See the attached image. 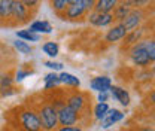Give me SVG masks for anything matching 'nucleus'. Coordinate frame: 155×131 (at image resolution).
<instances>
[{
	"label": "nucleus",
	"mask_w": 155,
	"mask_h": 131,
	"mask_svg": "<svg viewBox=\"0 0 155 131\" xmlns=\"http://www.w3.org/2000/svg\"><path fill=\"white\" fill-rule=\"evenodd\" d=\"M17 124L22 131H42L38 113L31 109H17Z\"/></svg>",
	"instance_id": "f257e3e1"
},
{
	"label": "nucleus",
	"mask_w": 155,
	"mask_h": 131,
	"mask_svg": "<svg viewBox=\"0 0 155 131\" xmlns=\"http://www.w3.org/2000/svg\"><path fill=\"white\" fill-rule=\"evenodd\" d=\"M36 113L40 119L42 131H54L58 127L57 109L52 106V103H43V106H40Z\"/></svg>",
	"instance_id": "f03ea898"
},
{
	"label": "nucleus",
	"mask_w": 155,
	"mask_h": 131,
	"mask_svg": "<svg viewBox=\"0 0 155 131\" xmlns=\"http://www.w3.org/2000/svg\"><path fill=\"white\" fill-rule=\"evenodd\" d=\"M31 15H33L31 8H27L21 0H14L9 27H17V25H21V24L28 22V19L31 18Z\"/></svg>",
	"instance_id": "7ed1b4c3"
},
{
	"label": "nucleus",
	"mask_w": 155,
	"mask_h": 131,
	"mask_svg": "<svg viewBox=\"0 0 155 131\" xmlns=\"http://www.w3.org/2000/svg\"><path fill=\"white\" fill-rule=\"evenodd\" d=\"M57 118L60 127H72L79 121V113L75 112L67 104H64L63 107H60L57 110Z\"/></svg>",
	"instance_id": "20e7f679"
},
{
	"label": "nucleus",
	"mask_w": 155,
	"mask_h": 131,
	"mask_svg": "<svg viewBox=\"0 0 155 131\" xmlns=\"http://www.w3.org/2000/svg\"><path fill=\"white\" fill-rule=\"evenodd\" d=\"M85 9L82 6L81 2L78 3H73V5H69L64 11V14L61 15V19H70V21H76L79 18H84L85 17Z\"/></svg>",
	"instance_id": "39448f33"
},
{
	"label": "nucleus",
	"mask_w": 155,
	"mask_h": 131,
	"mask_svg": "<svg viewBox=\"0 0 155 131\" xmlns=\"http://www.w3.org/2000/svg\"><path fill=\"white\" fill-rule=\"evenodd\" d=\"M131 58L137 66H148L149 64V55L146 51V43H140L137 45L134 49L131 51Z\"/></svg>",
	"instance_id": "423d86ee"
},
{
	"label": "nucleus",
	"mask_w": 155,
	"mask_h": 131,
	"mask_svg": "<svg viewBox=\"0 0 155 131\" xmlns=\"http://www.w3.org/2000/svg\"><path fill=\"white\" fill-rule=\"evenodd\" d=\"M14 0H0V25L9 27Z\"/></svg>",
	"instance_id": "0eeeda50"
},
{
	"label": "nucleus",
	"mask_w": 155,
	"mask_h": 131,
	"mask_svg": "<svg viewBox=\"0 0 155 131\" xmlns=\"http://www.w3.org/2000/svg\"><path fill=\"white\" fill-rule=\"evenodd\" d=\"M114 19V15L112 14H100V12H91L88 15V21L91 24H94L97 27H104V25H109Z\"/></svg>",
	"instance_id": "6e6552de"
},
{
	"label": "nucleus",
	"mask_w": 155,
	"mask_h": 131,
	"mask_svg": "<svg viewBox=\"0 0 155 131\" xmlns=\"http://www.w3.org/2000/svg\"><path fill=\"white\" fill-rule=\"evenodd\" d=\"M90 85H91L93 90H96L98 93H107V91L110 90V87H112L110 79H109L107 76H98V77H94V79L91 80Z\"/></svg>",
	"instance_id": "1a4fd4ad"
},
{
	"label": "nucleus",
	"mask_w": 155,
	"mask_h": 131,
	"mask_svg": "<svg viewBox=\"0 0 155 131\" xmlns=\"http://www.w3.org/2000/svg\"><path fill=\"white\" fill-rule=\"evenodd\" d=\"M140 19H142V14H140L139 11H131V12L125 17V19L122 21V25H124V28H125L127 31H131L133 28H136V27L139 25Z\"/></svg>",
	"instance_id": "9d476101"
},
{
	"label": "nucleus",
	"mask_w": 155,
	"mask_h": 131,
	"mask_svg": "<svg viewBox=\"0 0 155 131\" xmlns=\"http://www.w3.org/2000/svg\"><path fill=\"white\" fill-rule=\"evenodd\" d=\"M118 2L119 0H97L94 11L100 14H110V11L118 6Z\"/></svg>",
	"instance_id": "9b49d317"
},
{
	"label": "nucleus",
	"mask_w": 155,
	"mask_h": 131,
	"mask_svg": "<svg viewBox=\"0 0 155 131\" xmlns=\"http://www.w3.org/2000/svg\"><path fill=\"white\" fill-rule=\"evenodd\" d=\"M125 34H127V30L124 28L122 24H119V25L114 27L112 30H109V33L106 34V40H107V42H116V40L124 39Z\"/></svg>",
	"instance_id": "f8f14e48"
},
{
	"label": "nucleus",
	"mask_w": 155,
	"mask_h": 131,
	"mask_svg": "<svg viewBox=\"0 0 155 131\" xmlns=\"http://www.w3.org/2000/svg\"><path fill=\"white\" fill-rule=\"evenodd\" d=\"M110 93L114 95V98H116L122 106H128L130 104V95L125 90L119 88V87H110Z\"/></svg>",
	"instance_id": "ddd939ff"
},
{
	"label": "nucleus",
	"mask_w": 155,
	"mask_h": 131,
	"mask_svg": "<svg viewBox=\"0 0 155 131\" xmlns=\"http://www.w3.org/2000/svg\"><path fill=\"white\" fill-rule=\"evenodd\" d=\"M84 104H85V100H84L82 94L76 93V94H73V95H70V97L67 98V106L72 107V109L78 113L84 109Z\"/></svg>",
	"instance_id": "4468645a"
},
{
	"label": "nucleus",
	"mask_w": 155,
	"mask_h": 131,
	"mask_svg": "<svg viewBox=\"0 0 155 131\" xmlns=\"http://www.w3.org/2000/svg\"><path fill=\"white\" fill-rule=\"evenodd\" d=\"M28 30L31 33H51L52 31V25L48 21H35L30 25Z\"/></svg>",
	"instance_id": "2eb2a0df"
},
{
	"label": "nucleus",
	"mask_w": 155,
	"mask_h": 131,
	"mask_svg": "<svg viewBox=\"0 0 155 131\" xmlns=\"http://www.w3.org/2000/svg\"><path fill=\"white\" fill-rule=\"evenodd\" d=\"M58 77H60V82H61V84H64V85H69V87H73V88H78V87L81 85L79 79H78L76 76L70 75V73L63 72V73L58 76Z\"/></svg>",
	"instance_id": "dca6fc26"
},
{
	"label": "nucleus",
	"mask_w": 155,
	"mask_h": 131,
	"mask_svg": "<svg viewBox=\"0 0 155 131\" xmlns=\"http://www.w3.org/2000/svg\"><path fill=\"white\" fill-rule=\"evenodd\" d=\"M51 6L52 9L57 12L58 17H61L66 11V8L69 6V0H51Z\"/></svg>",
	"instance_id": "f3484780"
},
{
	"label": "nucleus",
	"mask_w": 155,
	"mask_h": 131,
	"mask_svg": "<svg viewBox=\"0 0 155 131\" xmlns=\"http://www.w3.org/2000/svg\"><path fill=\"white\" fill-rule=\"evenodd\" d=\"M42 49H43V52H45L46 55L52 57V58L57 57L58 51H60V48H58V45L55 43V42H46V43H43Z\"/></svg>",
	"instance_id": "a211bd4d"
},
{
	"label": "nucleus",
	"mask_w": 155,
	"mask_h": 131,
	"mask_svg": "<svg viewBox=\"0 0 155 131\" xmlns=\"http://www.w3.org/2000/svg\"><path fill=\"white\" fill-rule=\"evenodd\" d=\"M17 38L22 39L24 42H39V36L36 33H31L30 30H19V31H17Z\"/></svg>",
	"instance_id": "6ab92c4d"
},
{
	"label": "nucleus",
	"mask_w": 155,
	"mask_h": 131,
	"mask_svg": "<svg viewBox=\"0 0 155 131\" xmlns=\"http://www.w3.org/2000/svg\"><path fill=\"white\" fill-rule=\"evenodd\" d=\"M43 80H45V90H52V88L57 87L58 84H61L58 75H55V73H49V75H46Z\"/></svg>",
	"instance_id": "aec40b11"
},
{
	"label": "nucleus",
	"mask_w": 155,
	"mask_h": 131,
	"mask_svg": "<svg viewBox=\"0 0 155 131\" xmlns=\"http://www.w3.org/2000/svg\"><path fill=\"white\" fill-rule=\"evenodd\" d=\"M130 8L128 5H121V6H116L115 8V15H114V19H118V21H124L125 17L130 14Z\"/></svg>",
	"instance_id": "412c9836"
},
{
	"label": "nucleus",
	"mask_w": 155,
	"mask_h": 131,
	"mask_svg": "<svg viewBox=\"0 0 155 131\" xmlns=\"http://www.w3.org/2000/svg\"><path fill=\"white\" fill-rule=\"evenodd\" d=\"M109 112V106L106 104V103H98L96 107H94V115H96L97 119H103V118H106V115Z\"/></svg>",
	"instance_id": "4be33fe9"
},
{
	"label": "nucleus",
	"mask_w": 155,
	"mask_h": 131,
	"mask_svg": "<svg viewBox=\"0 0 155 131\" xmlns=\"http://www.w3.org/2000/svg\"><path fill=\"white\" fill-rule=\"evenodd\" d=\"M14 46L18 49L19 54H24V55H27V54H30V52H31V46H30V45H27L24 40H17V42L14 43Z\"/></svg>",
	"instance_id": "5701e85b"
},
{
	"label": "nucleus",
	"mask_w": 155,
	"mask_h": 131,
	"mask_svg": "<svg viewBox=\"0 0 155 131\" xmlns=\"http://www.w3.org/2000/svg\"><path fill=\"white\" fill-rule=\"evenodd\" d=\"M114 124L115 122H118V121H121L122 118H124V113L119 112V110H116V109H109V112H107V115H106Z\"/></svg>",
	"instance_id": "b1692460"
},
{
	"label": "nucleus",
	"mask_w": 155,
	"mask_h": 131,
	"mask_svg": "<svg viewBox=\"0 0 155 131\" xmlns=\"http://www.w3.org/2000/svg\"><path fill=\"white\" fill-rule=\"evenodd\" d=\"M81 3H82V6H84L87 14L94 11V8H96V0H81Z\"/></svg>",
	"instance_id": "393cba45"
},
{
	"label": "nucleus",
	"mask_w": 155,
	"mask_h": 131,
	"mask_svg": "<svg viewBox=\"0 0 155 131\" xmlns=\"http://www.w3.org/2000/svg\"><path fill=\"white\" fill-rule=\"evenodd\" d=\"M146 51H148L149 60H151V61H155V40L146 43Z\"/></svg>",
	"instance_id": "a878e982"
},
{
	"label": "nucleus",
	"mask_w": 155,
	"mask_h": 131,
	"mask_svg": "<svg viewBox=\"0 0 155 131\" xmlns=\"http://www.w3.org/2000/svg\"><path fill=\"white\" fill-rule=\"evenodd\" d=\"M45 66L49 67V69H54V70H61L63 69V64L61 63H55V61H46Z\"/></svg>",
	"instance_id": "bb28decb"
},
{
	"label": "nucleus",
	"mask_w": 155,
	"mask_h": 131,
	"mask_svg": "<svg viewBox=\"0 0 155 131\" xmlns=\"http://www.w3.org/2000/svg\"><path fill=\"white\" fill-rule=\"evenodd\" d=\"M21 2H22L27 8H31V9H33V8H36V5L39 3V0H21Z\"/></svg>",
	"instance_id": "cd10ccee"
},
{
	"label": "nucleus",
	"mask_w": 155,
	"mask_h": 131,
	"mask_svg": "<svg viewBox=\"0 0 155 131\" xmlns=\"http://www.w3.org/2000/svg\"><path fill=\"white\" fill-rule=\"evenodd\" d=\"M31 73V72H28V70H18V73H17V80H22L25 76H28Z\"/></svg>",
	"instance_id": "c85d7f7f"
},
{
	"label": "nucleus",
	"mask_w": 155,
	"mask_h": 131,
	"mask_svg": "<svg viewBox=\"0 0 155 131\" xmlns=\"http://www.w3.org/2000/svg\"><path fill=\"white\" fill-rule=\"evenodd\" d=\"M112 125H114V122H112L107 116L101 119V127H103V128H109V127H112Z\"/></svg>",
	"instance_id": "c756f323"
},
{
	"label": "nucleus",
	"mask_w": 155,
	"mask_h": 131,
	"mask_svg": "<svg viewBox=\"0 0 155 131\" xmlns=\"http://www.w3.org/2000/svg\"><path fill=\"white\" fill-rule=\"evenodd\" d=\"M57 131H82V128H79V127H75V125H72V127H60Z\"/></svg>",
	"instance_id": "7c9ffc66"
},
{
	"label": "nucleus",
	"mask_w": 155,
	"mask_h": 131,
	"mask_svg": "<svg viewBox=\"0 0 155 131\" xmlns=\"http://www.w3.org/2000/svg\"><path fill=\"white\" fill-rule=\"evenodd\" d=\"M106 100H107V93L98 94V101H100V103H106Z\"/></svg>",
	"instance_id": "2f4dec72"
},
{
	"label": "nucleus",
	"mask_w": 155,
	"mask_h": 131,
	"mask_svg": "<svg viewBox=\"0 0 155 131\" xmlns=\"http://www.w3.org/2000/svg\"><path fill=\"white\" fill-rule=\"evenodd\" d=\"M149 0H134L136 5H139V6H143V5H146Z\"/></svg>",
	"instance_id": "473e14b6"
},
{
	"label": "nucleus",
	"mask_w": 155,
	"mask_h": 131,
	"mask_svg": "<svg viewBox=\"0 0 155 131\" xmlns=\"http://www.w3.org/2000/svg\"><path fill=\"white\" fill-rule=\"evenodd\" d=\"M149 98H151V103H152V104H155V91L151 94V97H149Z\"/></svg>",
	"instance_id": "72a5a7b5"
},
{
	"label": "nucleus",
	"mask_w": 155,
	"mask_h": 131,
	"mask_svg": "<svg viewBox=\"0 0 155 131\" xmlns=\"http://www.w3.org/2000/svg\"><path fill=\"white\" fill-rule=\"evenodd\" d=\"M2 131H14V130H12L11 127H3V128H2Z\"/></svg>",
	"instance_id": "f704fd0d"
},
{
	"label": "nucleus",
	"mask_w": 155,
	"mask_h": 131,
	"mask_svg": "<svg viewBox=\"0 0 155 131\" xmlns=\"http://www.w3.org/2000/svg\"><path fill=\"white\" fill-rule=\"evenodd\" d=\"M78 2H81V0H69V5H73V3H78Z\"/></svg>",
	"instance_id": "c9c22d12"
},
{
	"label": "nucleus",
	"mask_w": 155,
	"mask_h": 131,
	"mask_svg": "<svg viewBox=\"0 0 155 131\" xmlns=\"http://www.w3.org/2000/svg\"><path fill=\"white\" fill-rule=\"evenodd\" d=\"M154 121H155V112H154Z\"/></svg>",
	"instance_id": "e433bc0d"
}]
</instances>
